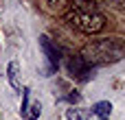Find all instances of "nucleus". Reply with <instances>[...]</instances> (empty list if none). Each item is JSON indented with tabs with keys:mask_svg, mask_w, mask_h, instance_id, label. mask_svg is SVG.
Returning <instances> with one entry per match:
<instances>
[{
	"mask_svg": "<svg viewBox=\"0 0 125 120\" xmlns=\"http://www.w3.org/2000/svg\"><path fill=\"white\" fill-rule=\"evenodd\" d=\"M40 114H42V105H40V103H29L24 118H26V120H37V118H40Z\"/></svg>",
	"mask_w": 125,
	"mask_h": 120,
	"instance_id": "nucleus-8",
	"label": "nucleus"
},
{
	"mask_svg": "<svg viewBox=\"0 0 125 120\" xmlns=\"http://www.w3.org/2000/svg\"><path fill=\"white\" fill-rule=\"evenodd\" d=\"M44 2V9L51 11V13H62L66 9H70V2L73 0H42Z\"/></svg>",
	"mask_w": 125,
	"mask_h": 120,
	"instance_id": "nucleus-6",
	"label": "nucleus"
},
{
	"mask_svg": "<svg viewBox=\"0 0 125 120\" xmlns=\"http://www.w3.org/2000/svg\"><path fill=\"white\" fill-rule=\"evenodd\" d=\"M103 120H108V118H103Z\"/></svg>",
	"mask_w": 125,
	"mask_h": 120,
	"instance_id": "nucleus-13",
	"label": "nucleus"
},
{
	"mask_svg": "<svg viewBox=\"0 0 125 120\" xmlns=\"http://www.w3.org/2000/svg\"><path fill=\"white\" fill-rule=\"evenodd\" d=\"M73 2H92V4H94V0H73ZM73 2H70V4H73Z\"/></svg>",
	"mask_w": 125,
	"mask_h": 120,
	"instance_id": "nucleus-12",
	"label": "nucleus"
},
{
	"mask_svg": "<svg viewBox=\"0 0 125 120\" xmlns=\"http://www.w3.org/2000/svg\"><path fill=\"white\" fill-rule=\"evenodd\" d=\"M68 72L79 81H88L90 72H92V66H88L81 57H70L68 59Z\"/></svg>",
	"mask_w": 125,
	"mask_h": 120,
	"instance_id": "nucleus-3",
	"label": "nucleus"
},
{
	"mask_svg": "<svg viewBox=\"0 0 125 120\" xmlns=\"http://www.w3.org/2000/svg\"><path fill=\"white\" fill-rule=\"evenodd\" d=\"M66 120H83V116H81L79 109L70 107V109H66Z\"/></svg>",
	"mask_w": 125,
	"mask_h": 120,
	"instance_id": "nucleus-9",
	"label": "nucleus"
},
{
	"mask_svg": "<svg viewBox=\"0 0 125 120\" xmlns=\"http://www.w3.org/2000/svg\"><path fill=\"white\" fill-rule=\"evenodd\" d=\"M7 79H9V85L13 90H22V81H20V66L18 61H11L7 66Z\"/></svg>",
	"mask_w": 125,
	"mask_h": 120,
	"instance_id": "nucleus-5",
	"label": "nucleus"
},
{
	"mask_svg": "<svg viewBox=\"0 0 125 120\" xmlns=\"http://www.w3.org/2000/svg\"><path fill=\"white\" fill-rule=\"evenodd\" d=\"M79 57L88 66L116 63L125 57V44H121L119 39H94V42H88L81 48Z\"/></svg>",
	"mask_w": 125,
	"mask_h": 120,
	"instance_id": "nucleus-1",
	"label": "nucleus"
},
{
	"mask_svg": "<svg viewBox=\"0 0 125 120\" xmlns=\"http://www.w3.org/2000/svg\"><path fill=\"white\" fill-rule=\"evenodd\" d=\"M66 20L75 28H79L81 33H88V35L101 33L105 28V15L99 13L92 2H73L70 9L66 11Z\"/></svg>",
	"mask_w": 125,
	"mask_h": 120,
	"instance_id": "nucleus-2",
	"label": "nucleus"
},
{
	"mask_svg": "<svg viewBox=\"0 0 125 120\" xmlns=\"http://www.w3.org/2000/svg\"><path fill=\"white\" fill-rule=\"evenodd\" d=\"M40 46H42L44 57H46V61H48V72H55L57 66H59V52H57V48L51 44V39H48L46 35H40Z\"/></svg>",
	"mask_w": 125,
	"mask_h": 120,
	"instance_id": "nucleus-4",
	"label": "nucleus"
},
{
	"mask_svg": "<svg viewBox=\"0 0 125 120\" xmlns=\"http://www.w3.org/2000/svg\"><path fill=\"white\" fill-rule=\"evenodd\" d=\"M110 7H116V9H125V0H108Z\"/></svg>",
	"mask_w": 125,
	"mask_h": 120,
	"instance_id": "nucleus-10",
	"label": "nucleus"
},
{
	"mask_svg": "<svg viewBox=\"0 0 125 120\" xmlns=\"http://www.w3.org/2000/svg\"><path fill=\"white\" fill-rule=\"evenodd\" d=\"M110 111H112V103H110V101H99V103L92 107V114H94V116H101V118H108Z\"/></svg>",
	"mask_w": 125,
	"mask_h": 120,
	"instance_id": "nucleus-7",
	"label": "nucleus"
},
{
	"mask_svg": "<svg viewBox=\"0 0 125 120\" xmlns=\"http://www.w3.org/2000/svg\"><path fill=\"white\" fill-rule=\"evenodd\" d=\"M68 101H70V103H79V101H81V96H79L77 92H73V94H68Z\"/></svg>",
	"mask_w": 125,
	"mask_h": 120,
	"instance_id": "nucleus-11",
	"label": "nucleus"
}]
</instances>
